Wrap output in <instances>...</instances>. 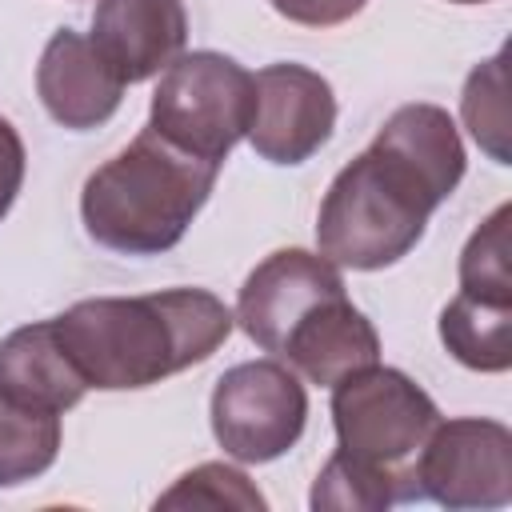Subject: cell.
Segmentation results:
<instances>
[{"label": "cell", "instance_id": "cell-18", "mask_svg": "<svg viewBox=\"0 0 512 512\" xmlns=\"http://www.w3.org/2000/svg\"><path fill=\"white\" fill-rule=\"evenodd\" d=\"M508 216L512 208L500 204L464 244L460 252V292L480 300L512 304V260H508Z\"/></svg>", "mask_w": 512, "mask_h": 512}, {"label": "cell", "instance_id": "cell-17", "mask_svg": "<svg viewBox=\"0 0 512 512\" xmlns=\"http://www.w3.org/2000/svg\"><path fill=\"white\" fill-rule=\"evenodd\" d=\"M460 116L472 140L496 160L508 164V76H504V52L476 64L460 92Z\"/></svg>", "mask_w": 512, "mask_h": 512}, {"label": "cell", "instance_id": "cell-13", "mask_svg": "<svg viewBox=\"0 0 512 512\" xmlns=\"http://www.w3.org/2000/svg\"><path fill=\"white\" fill-rule=\"evenodd\" d=\"M0 392L48 412H68L84 400L88 384L60 344L52 320L24 324L0 340Z\"/></svg>", "mask_w": 512, "mask_h": 512}, {"label": "cell", "instance_id": "cell-2", "mask_svg": "<svg viewBox=\"0 0 512 512\" xmlns=\"http://www.w3.org/2000/svg\"><path fill=\"white\" fill-rule=\"evenodd\" d=\"M88 388L128 392L204 364L232 336V308L208 288L96 296L52 316Z\"/></svg>", "mask_w": 512, "mask_h": 512}, {"label": "cell", "instance_id": "cell-12", "mask_svg": "<svg viewBox=\"0 0 512 512\" xmlns=\"http://www.w3.org/2000/svg\"><path fill=\"white\" fill-rule=\"evenodd\" d=\"M276 360H284L308 384L332 388L336 380L380 360V336H376L372 320L348 300V292H336V296L320 300L284 336Z\"/></svg>", "mask_w": 512, "mask_h": 512}, {"label": "cell", "instance_id": "cell-21", "mask_svg": "<svg viewBox=\"0 0 512 512\" xmlns=\"http://www.w3.org/2000/svg\"><path fill=\"white\" fill-rule=\"evenodd\" d=\"M24 184V140L20 132L0 116V220L12 212Z\"/></svg>", "mask_w": 512, "mask_h": 512}, {"label": "cell", "instance_id": "cell-14", "mask_svg": "<svg viewBox=\"0 0 512 512\" xmlns=\"http://www.w3.org/2000/svg\"><path fill=\"white\" fill-rule=\"evenodd\" d=\"M444 348L472 372L512 368V304L456 292L440 312Z\"/></svg>", "mask_w": 512, "mask_h": 512}, {"label": "cell", "instance_id": "cell-4", "mask_svg": "<svg viewBox=\"0 0 512 512\" xmlns=\"http://www.w3.org/2000/svg\"><path fill=\"white\" fill-rule=\"evenodd\" d=\"M252 108V72L224 52L196 48L180 52L160 72L148 128L208 164H224L228 152L248 136Z\"/></svg>", "mask_w": 512, "mask_h": 512}, {"label": "cell", "instance_id": "cell-7", "mask_svg": "<svg viewBox=\"0 0 512 512\" xmlns=\"http://www.w3.org/2000/svg\"><path fill=\"white\" fill-rule=\"evenodd\" d=\"M416 500H436L452 512L512 504V432L500 420L456 416L440 420L412 460Z\"/></svg>", "mask_w": 512, "mask_h": 512}, {"label": "cell", "instance_id": "cell-1", "mask_svg": "<svg viewBox=\"0 0 512 512\" xmlns=\"http://www.w3.org/2000/svg\"><path fill=\"white\" fill-rule=\"evenodd\" d=\"M464 164V140L440 104H400L328 184L316 212L320 256L352 272L404 260L464 180Z\"/></svg>", "mask_w": 512, "mask_h": 512}, {"label": "cell", "instance_id": "cell-3", "mask_svg": "<svg viewBox=\"0 0 512 512\" xmlns=\"http://www.w3.org/2000/svg\"><path fill=\"white\" fill-rule=\"evenodd\" d=\"M220 164H208L156 128H144L128 148L104 160L80 192L84 232L120 256H160L176 248L208 204Z\"/></svg>", "mask_w": 512, "mask_h": 512}, {"label": "cell", "instance_id": "cell-15", "mask_svg": "<svg viewBox=\"0 0 512 512\" xmlns=\"http://www.w3.org/2000/svg\"><path fill=\"white\" fill-rule=\"evenodd\" d=\"M412 500V488L400 472L392 468H380L372 460H360L344 448H336L328 456V464L320 468L316 484H312V496L308 504L316 512L324 508H336V512H384L392 504H404Z\"/></svg>", "mask_w": 512, "mask_h": 512}, {"label": "cell", "instance_id": "cell-11", "mask_svg": "<svg viewBox=\"0 0 512 512\" xmlns=\"http://www.w3.org/2000/svg\"><path fill=\"white\" fill-rule=\"evenodd\" d=\"M88 40L124 84L152 80L188 44L184 0H100Z\"/></svg>", "mask_w": 512, "mask_h": 512}, {"label": "cell", "instance_id": "cell-10", "mask_svg": "<svg viewBox=\"0 0 512 512\" xmlns=\"http://www.w3.org/2000/svg\"><path fill=\"white\" fill-rule=\"evenodd\" d=\"M36 92L48 116L68 132L100 128L124 100V80L76 28L52 32L36 64Z\"/></svg>", "mask_w": 512, "mask_h": 512}, {"label": "cell", "instance_id": "cell-19", "mask_svg": "<svg viewBox=\"0 0 512 512\" xmlns=\"http://www.w3.org/2000/svg\"><path fill=\"white\" fill-rule=\"evenodd\" d=\"M156 508H240V512H264L268 500L260 488L232 464H196L184 472L160 500Z\"/></svg>", "mask_w": 512, "mask_h": 512}, {"label": "cell", "instance_id": "cell-5", "mask_svg": "<svg viewBox=\"0 0 512 512\" xmlns=\"http://www.w3.org/2000/svg\"><path fill=\"white\" fill-rule=\"evenodd\" d=\"M440 424L436 400L400 368H384L380 360L332 384V428L344 452L392 468L412 480V460L424 448L428 432Z\"/></svg>", "mask_w": 512, "mask_h": 512}, {"label": "cell", "instance_id": "cell-9", "mask_svg": "<svg viewBox=\"0 0 512 512\" xmlns=\"http://www.w3.org/2000/svg\"><path fill=\"white\" fill-rule=\"evenodd\" d=\"M336 292H344V276L328 256L304 252V248H280L248 272L232 316L256 348L280 356L284 336L320 300H328Z\"/></svg>", "mask_w": 512, "mask_h": 512}, {"label": "cell", "instance_id": "cell-8", "mask_svg": "<svg viewBox=\"0 0 512 512\" xmlns=\"http://www.w3.org/2000/svg\"><path fill=\"white\" fill-rule=\"evenodd\" d=\"M256 108L248 124V144L268 164H304L316 156L336 128L332 84L292 60L264 64L252 76Z\"/></svg>", "mask_w": 512, "mask_h": 512}, {"label": "cell", "instance_id": "cell-6", "mask_svg": "<svg viewBox=\"0 0 512 512\" xmlns=\"http://www.w3.org/2000/svg\"><path fill=\"white\" fill-rule=\"evenodd\" d=\"M212 436L240 464L284 456L308 424V392L280 360H244L212 388Z\"/></svg>", "mask_w": 512, "mask_h": 512}, {"label": "cell", "instance_id": "cell-22", "mask_svg": "<svg viewBox=\"0 0 512 512\" xmlns=\"http://www.w3.org/2000/svg\"><path fill=\"white\" fill-rule=\"evenodd\" d=\"M452 4H488V0H452Z\"/></svg>", "mask_w": 512, "mask_h": 512}, {"label": "cell", "instance_id": "cell-20", "mask_svg": "<svg viewBox=\"0 0 512 512\" xmlns=\"http://www.w3.org/2000/svg\"><path fill=\"white\" fill-rule=\"evenodd\" d=\"M276 16H284L288 24H304V28H332L344 24L352 16L364 12L368 0H268Z\"/></svg>", "mask_w": 512, "mask_h": 512}, {"label": "cell", "instance_id": "cell-16", "mask_svg": "<svg viewBox=\"0 0 512 512\" xmlns=\"http://www.w3.org/2000/svg\"><path fill=\"white\" fill-rule=\"evenodd\" d=\"M60 452V412L20 404L0 392V488L44 476Z\"/></svg>", "mask_w": 512, "mask_h": 512}]
</instances>
